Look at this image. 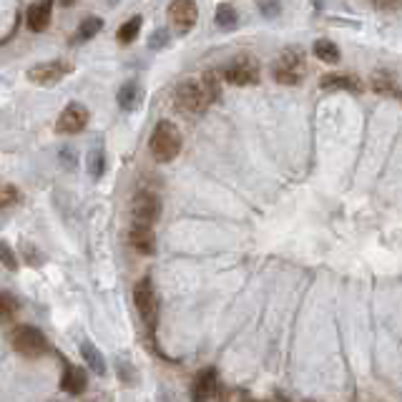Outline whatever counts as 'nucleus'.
<instances>
[{
    "label": "nucleus",
    "instance_id": "9d476101",
    "mask_svg": "<svg viewBox=\"0 0 402 402\" xmlns=\"http://www.w3.org/2000/svg\"><path fill=\"white\" fill-rule=\"evenodd\" d=\"M88 108L81 106V103H68L63 108V114L55 121V131L58 133H81L86 126H88Z\"/></svg>",
    "mask_w": 402,
    "mask_h": 402
},
{
    "label": "nucleus",
    "instance_id": "aec40b11",
    "mask_svg": "<svg viewBox=\"0 0 402 402\" xmlns=\"http://www.w3.org/2000/svg\"><path fill=\"white\" fill-rule=\"evenodd\" d=\"M216 25L222 30H234L239 25V13L232 3H219L216 6Z\"/></svg>",
    "mask_w": 402,
    "mask_h": 402
},
{
    "label": "nucleus",
    "instance_id": "412c9836",
    "mask_svg": "<svg viewBox=\"0 0 402 402\" xmlns=\"http://www.w3.org/2000/svg\"><path fill=\"white\" fill-rule=\"evenodd\" d=\"M86 168H88V174L93 179H101L106 174V154L103 149H93L88 151V156H86Z\"/></svg>",
    "mask_w": 402,
    "mask_h": 402
},
{
    "label": "nucleus",
    "instance_id": "0eeeda50",
    "mask_svg": "<svg viewBox=\"0 0 402 402\" xmlns=\"http://www.w3.org/2000/svg\"><path fill=\"white\" fill-rule=\"evenodd\" d=\"M131 216H133V227H146L154 229V224L161 216V199L154 192H138L133 196L131 204Z\"/></svg>",
    "mask_w": 402,
    "mask_h": 402
},
{
    "label": "nucleus",
    "instance_id": "f3484780",
    "mask_svg": "<svg viewBox=\"0 0 402 402\" xmlns=\"http://www.w3.org/2000/svg\"><path fill=\"white\" fill-rule=\"evenodd\" d=\"M116 98H119V106L123 111H136L138 103H141V86H138V81H128V83L121 86Z\"/></svg>",
    "mask_w": 402,
    "mask_h": 402
},
{
    "label": "nucleus",
    "instance_id": "a211bd4d",
    "mask_svg": "<svg viewBox=\"0 0 402 402\" xmlns=\"http://www.w3.org/2000/svg\"><path fill=\"white\" fill-rule=\"evenodd\" d=\"M81 357L86 360V365L93 370L96 375H106V360H103V354L96 349V344L91 342V340H83L81 342Z\"/></svg>",
    "mask_w": 402,
    "mask_h": 402
},
{
    "label": "nucleus",
    "instance_id": "423d86ee",
    "mask_svg": "<svg viewBox=\"0 0 402 402\" xmlns=\"http://www.w3.org/2000/svg\"><path fill=\"white\" fill-rule=\"evenodd\" d=\"M259 73H262V66L254 55L244 53V55H234L229 60L222 71V81L232 86H257L259 83Z\"/></svg>",
    "mask_w": 402,
    "mask_h": 402
},
{
    "label": "nucleus",
    "instance_id": "f257e3e1",
    "mask_svg": "<svg viewBox=\"0 0 402 402\" xmlns=\"http://www.w3.org/2000/svg\"><path fill=\"white\" fill-rule=\"evenodd\" d=\"M133 304H136L138 317H141L146 332H149V340L154 342L159 327V295L156 289H154L151 276H144V279L136 282V287H133Z\"/></svg>",
    "mask_w": 402,
    "mask_h": 402
},
{
    "label": "nucleus",
    "instance_id": "bb28decb",
    "mask_svg": "<svg viewBox=\"0 0 402 402\" xmlns=\"http://www.w3.org/2000/svg\"><path fill=\"white\" fill-rule=\"evenodd\" d=\"M166 46H168V30H163V28L154 30V36H151V41H149V48L161 51V48H166Z\"/></svg>",
    "mask_w": 402,
    "mask_h": 402
},
{
    "label": "nucleus",
    "instance_id": "f8f14e48",
    "mask_svg": "<svg viewBox=\"0 0 402 402\" xmlns=\"http://www.w3.org/2000/svg\"><path fill=\"white\" fill-rule=\"evenodd\" d=\"M319 88L324 91H347V93H362L365 83H362L360 76L354 73H330V76H322L319 81Z\"/></svg>",
    "mask_w": 402,
    "mask_h": 402
},
{
    "label": "nucleus",
    "instance_id": "4be33fe9",
    "mask_svg": "<svg viewBox=\"0 0 402 402\" xmlns=\"http://www.w3.org/2000/svg\"><path fill=\"white\" fill-rule=\"evenodd\" d=\"M141 15H133L131 20H126V23L121 25L119 33H116V38H119L121 46H128V43H133L138 38V30H141Z\"/></svg>",
    "mask_w": 402,
    "mask_h": 402
},
{
    "label": "nucleus",
    "instance_id": "f03ea898",
    "mask_svg": "<svg viewBox=\"0 0 402 402\" xmlns=\"http://www.w3.org/2000/svg\"><path fill=\"white\" fill-rule=\"evenodd\" d=\"M149 149L151 156L161 163L174 161L176 156L181 154V131L176 128V123L171 121H159L154 131H151L149 138Z\"/></svg>",
    "mask_w": 402,
    "mask_h": 402
},
{
    "label": "nucleus",
    "instance_id": "7ed1b4c3",
    "mask_svg": "<svg viewBox=\"0 0 402 402\" xmlns=\"http://www.w3.org/2000/svg\"><path fill=\"white\" fill-rule=\"evenodd\" d=\"M214 103V98L209 96V91L204 88V83L199 79H187L181 81L174 91V106L181 114H204L206 108Z\"/></svg>",
    "mask_w": 402,
    "mask_h": 402
},
{
    "label": "nucleus",
    "instance_id": "5701e85b",
    "mask_svg": "<svg viewBox=\"0 0 402 402\" xmlns=\"http://www.w3.org/2000/svg\"><path fill=\"white\" fill-rule=\"evenodd\" d=\"M312 51L319 60H324V63H337V60H340V48H337L332 41H327V38H322V41L314 43Z\"/></svg>",
    "mask_w": 402,
    "mask_h": 402
},
{
    "label": "nucleus",
    "instance_id": "20e7f679",
    "mask_svg": "<svg viewBox=\"0 0 402 402\" xmlns=\"http://www.w3.org/2000/svg\"><path fill=\"white\" fill-rule=\"evenodd\" d=\"M304 73H307L304 51L297 48V46L284 48L282 53L276 55L274 63H272V76H274L276 83L282 86H300Z\"/></svg>",
    "mask_w": 402,
    "mask_h": 402
},
{
    "label": "nucleus",
    "instance_id": "ddd939ff",
    "mask_svg": "<svg viewBox=\"0 0 402 402\" xmlns=\"http://www.w3.org/2000/svg\"><path fill=\"white\" fill-rule=\"evenodd\" d=\"M51 18H53V3H33L28 6L25 11V25H28L33 33H43V30H48L51 25Z\"/></svg>",
    "mask_w": 402,
    "mask_h": 402
},
{
    "label": "nucleus",
    "instance_id": "b1692460",
    "mask_svg": "<svg viewBox=\"0 0 402 402\" xmlns=\"http://www.w3.org/2000/svg\"><path fill=\"white\" fill-rule=\"evenodd\" d=\"M20 201V192L18 187H13V184H3L0 181V209H11Z\"/></svg>",
    "mask_w": 402,
    "mask_h": 402
},
{
    "label": "nucleus",
    "instance_id": "4468645a",
    "mask_svg": "<svg viewBox=\"0 0 402 402\" xmlns=\"http://www.w3.org/2000/svg\"><path fill=\"white\" fill-rule=\"evenodd\" d=\"M86 387H88V377H86L83 367L66 362V367H63V377H60V390L68 392V395H83Z\"/></svg>",
    "mask_w": 402,
    "mask_h": 402
},
{
    "label": "nucleus",
    "instance_id": "9b49d317",
    "mask_svg": "<svg viewBox=\"0 0 402 402\" xmlns=\"http://www.w3.org/2000/svg\"><path fill=\"white\" fill-rule=\"evenodd\" d=\"M216 387H219V373L214 367L201 370L192 382V402H209L216 395Z\"/></svg>",
    "mask_w": 402,
    "mask_h": 402
},
{
    "label": "nucleus",
    "instance_id": "cd10ccee",
    "mask_svg": "<svg viewBox=\"0 0 402 402\" xmlns=\"http://www.w3.org/2000/svg\"><path fill=\"white\" fill-rule=\"evenodd\" d=\"M20 252H23V259H28V264H41L43 254L36 252V246L28 244V241H20Z\"/></svg>",
    "mask_w": 402,
    "mask_h": 402
},
{
    "label": "nucleus",
    "instance_id": "2eb2a0df",
    "mask_svg": "<svg viewBox=\"0 0 402 402\" xmlns=\"http://www.w3.org/2000/svg\"><path fill=\"white\" fill-rule=\"evenodd\" d=\"M373 88L377 91L380 96L400 98V79H397V73L390 71V68H380V71L373 73Z\"/></svg>",
    "mask_w": 402,
    "mask_h": 402
},
{
    "label": "nucleus",
    "instance_id": "a878e982",
    "mask_svg": "<svg viewBox=\"0 0 402 402\" xmlns=\"http://www.w3.org/2000/svg\"><path fill=\"white\" fill-rule=\"evenodd\" d=\"M0 264L6 267V269L11 272H18V257H15V252L11 249V244L8 241H0Z\"/></svg>",
    "mask_w": 402,
    "mask_h": 402
},
{
    "label": "nucleus",
    "instance_id": "6e6552de",
    "mask_svg": "<svg viewBox=\"0 0 402 402\" xmlns=\"http://www.w3.org/2000/svg\"><path fill=\"white\" fill-rule=\"evenodd\" d=\"M71 71L73 66L66 60H48V63H38V66L28 68V81L36 86H55Z\"/></svg>",
    "mask_w": 402,
    "mask_h": 402
},
{
    "label": "nucleus",
    "instance_id": "39448f33",
    "mask_svg": "<svg viewBox=\"0 0 402 402\" xmlns=\"http://www.w3.org/2000/svg\"><path fill=\"white\" fill-rule=\"evenodd\" d=\"M11 344L15 352L23 354V357H30V360H36V357L48 352V337L43 335L38 327H33V324H18L11 332Z\"/></svg>",
    "mask_w": 402,
    "mask_h": 402
},
{
    "label": "nucleus",
    "instance_id": "393cba45",
    "mask_svg": "<svg viewBox=\"0 0 402 402\" xmlns=\"http://www.w3.org/2000/svg\"><path fill=\"white\" fill-rule=\"evenodd\" d=\"M15 314H18V300L8 292H0V322L13 319Z\"/></svg>",
    "mask_w": 402,
    "mask_h": 402
},
{
    "label": "nucleus",
    "instance_id": "6ab92c4d",
    "mask_svg": "<svg viewBox=\"0 0 402 402\" xmlns=\"http://www.w3.org/2000/svg\"><path fill=\"white\" fill-rule=\"evenodd\" d=\"M103 30V20L98 15H88V18L81 20L79 30H76V36H73V43H86L91 41L93 36H98Z\"/></svg>",
    "mask_w": 402,
    "mask_h": 402
},
{
    "label": "nucleus",
    "instance_id": "1a4fd4ad",
    "mask_svg": "<svg viewBox=\"0 0 402 402\" xmlns=\"http://www.w3.org/2000/svg\"><path fill=\"white\" fill-rule=\"evenodd\" d=\"M168 18H171V25L179 36H187L192 33V28L196 25V18H199V8L194 0H174L171 6H168Z\"/></svg>",
    "mask_w": 402,
    "mask_h": 402
},
{
    "label": "nucleus",
    "instance_id": "c85d7f7f",
    "mask_svg": "<svg viewBox=\"0 0 402 402\" xmlns=\"http://www.w3.org/2000/svg\"><path fill=\"white\" fill-rule=\"evenodd\" d=\"M259 13H262L264 18H279L282 6H279V3H259Z\"/></svg>",
    "mask_w": 402,
    "mask_h": 402
},
{
    "label": "nucleus",
    "instance_id": "dca6fc26",
    "mask_svg": "<svg viewBox=\"0 0 402 402\" xmlns=\"http://www.w3.org/2000/svg\"><path fill=\"white\" fill-rule=\"evenodd\" d=\"M128 241L136 249L138 254H154L156 252V239H154V229L146 227H131V234H128Z\"/></svg>",
    "mask_w": 402,
    "mask_h": 402
},
{
    "label": "nucleus",
    "instance_id": "c756f323",
    "mask_svg": "<svg viewBox=\"0 0 402 402\" xmlns=\"http://www.w3.org/2000/svg\"><path fill=\"white\" fill-rule=\"evenodd\" d=\"M239 402H267V400H254V397H244V400H239Z\"/></svg>",
    "mask_w": 402,
    "mask_h": 402
}]
</instances>
